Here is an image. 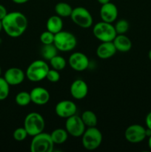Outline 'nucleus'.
Returning <instances> with one entry per match:
<instances>
[{
  "label": "nucleus",
  "instance_id": "nucleus-9",
  "mask_svg": "<svg viewBox=\"0 0 151 152\" xmlns=\"http://www.w3.org/2000/svg\"><path fill=\"white\" fill-rule=\"evenodd\" d=\"M65 129L68 134L73 137H80L85 131V125L83 123L81 117L74 114L66 119Z\"/></svg>",
  "mask_w": 151,
  "mask_h": 152
},
{
  "label": "nucleus",
  "instance_id": "nucleus-37",
  "mask_svg": "<svg viewBox=\"0 0 151 152\" xmlns=\"http://www.w3.org/2000/svg\"><path fill=\"white\" fill-rule=\"evenodd\" d=\"M148 57H149L150 60L151 61V50H150V51H149V53H148Z\"/></svg>",
  "mask_w": 151,
  "mask_h": 152
},
{
  "label": "nucleus",
  "instance_id": "nucleus-4",
  "mask_svg": "<svg viewBox=\"0 0 151 152\" xmlns=\"http://www.w3.org/2000/svg\"><path fill=\"white\" fill-rule=\"evenodd\" d=\"M54 145L50 134L41 132L33 137L30 149L31 152H52Z\"/></svg>",
  "mask_w": 151,
  "mask_h": 152
},
{
  "label": "nucleus",
  "instance_id": "nucleus-18",
  "mask_svg": "<svg viewBox=\"0 0 151 152\" xmlns=\"http://www.w3.org/2000/svg\"><path fill=\"white\" fill-rule=\"evenodd\" d=\"M117 51L126 53L130 51L132 48V42L129 37L124 34H117L113 40Z\"/></svg>",
  "mask_w": 151,
  "mask_h": 152
},
{
  "label": "nucleus",
  "instance_id": "nucleus-17",
  "mask_svg": "<svg viewBox=\"0 0 151 152\" xmlns=\"http://www.w3.org/2000/svg\"><path fill=\"white\" fill-rule=\"evenodd\" d=\"M116 51V48L113 42H103L98 46L96 55L99 59H107L113 56Z\"/></svg>",
  "mask_w": 151,
  "mask_h": 152
},
{
  "label": "nucleus",
  "instance_id": "nucleus-36",
  "mask_svg": "<svg viewBox=\"0 0 151 152\" xmlns=\"http://www.w3.org/2000/svg\"><path fill=\"white\" fill-rule=\"evenodd\" d=\"M3 30V27H2V22L1 20H0V32Z\"/></svg>",
  "mask_w": 151,
  "mask_h": 152
},
{
  "label": "nucleus",
  "instance_id": "nucleus-34",
  "mask_svg": "<svg viewBox=\"0 0 151 152\" xmlns=\"http://www.w3.org/2000/svg\"><path fill=\"white\" fill-rule=\"evenodd\" d=\"M97 1L99 4H101L102 5V4H107V3L110 2V0H97Z\"/></svg>",
  "mask_w": 151,
  "mask_h": 152
},
{
  "label": "nucleus",
  "instance_id": "nucleus-16",
  "mask_svg": "<svg viewBox=\"0 0 151 152\" xmlns=\"http://www.w3.org/2000/svg\"><path fill=\"white\" fill-rule=\"evenodd\" d=\"M31 102L37 105H44L50 100V93L46 88L42 87L34 88L30 92Z\"/></svg>",
  "mask_w": 151,
  "mask_h": 152
},
{
  "label": "nucleus",
  "instance_id": "nucleus-25",
  "mask_svg": "<svg viewBox=\"0 0 151 152\" xmlns=\"http://www.w3.org/2000/svg\"><path fill=\"white\" fill-rule=\"evenodd\" d=\"M49 62H50V65H51L53 69L57 70L59 71L65 69L67 65V62L65 59V58L58 54L55 56L53 58H52Z\"/></svg>",
  "mask_w": 151,
  "mask_h": 152
},
{
  "label": "nucleus",
  "instance_id": "nucleus-6",
  "mask_svg": "<svg viewBox=\"0 0 151 152\" xmlns=\"http://www.w3.org/2000/svg\"><path fill=\"white\" fill-rule=\"evenodd\" d=\"M53 44L58 50L68 52L75 48L77 45V39L72 33L61 31L55 34Z\"/></svg>",
  "mask_w": 151,
  "mask_h": 152
},
{
  "label": "nucleus",
  "instance_id": "nucleus-19",
  "mask_svg": "<svg viewBox=\"0 0 151 152\" xmlns=\"http://www.w3.org/2000/svg\"><path fill=\"white\" fill-rule=\"evenodd\" d=\"M63 25L62 18L58 15H55V16H51L48 18L47 23H46V28H47V31L56 34L62 31Z\"/></svg>",
  "mask_w": 151,
  "mask_h": 152
},
{
  "label": "nucleus",
  "instance_id": "nucleus-33",
  "mask_svg": "<svg viewBox=\"0 0 151 152\" xmlns=\"http://www.w3.org/2000/svg\"><path fill=\"white\" fill-rule=\"evenodd\" d=\"M12 1H13L14 3H16V4H25V3L28 2V1H30V0H12Z\"/></svg>",
  "mask_w": 151,
  "mask_h": 152
},
{
  "label": "nucleus",
  "instance_id": "nucleus-35",
  "mask_svg": "<svg viewBox=\"0 0 151 152\" xmlns=\"http://www.w3.org/2000/svg\"><path fill=\"white\" fill-rule=\"evenodd\" d=\"M148 146H149L150 149L151 150V135L149 137V140H148Z\"/></svg>",
  "mask_w": 151,
  "mask_h": 152
},
{
  "label": "nucleus",
  "instance_id": "nucleus-15",
  "mask_svg": "<svg viewBox=\"0 0 151 152\" xmlns=\"http://www.w3.org/2000/svg\"><path fill=\"white\" fill-rule=\"evenodd\" d=\"M70 91L71 96L74 99L80 100L87 96L88 94V86L84 80L78 79L72 83L70 88Z\"/></svg>",
  "mask_w": 151,
  "mask_h": 152
},
{
  "label": "nucleus",
  "instance_id": "nucleus-38",
  "mask_svg": "<svg viewBox=\"0 0 151 152\" xmlns=\"http://www.w3.org/2000/svg\"><path fill=\"white\" fill-rule=\"evenodd\" d=\"M1 66H0V77H1Z\"/></svg>",
  "mask_w": 151,
  "mask_h": 152
},
{
  "label": "nucleus",
  "instance_id": "nucleus-10",
  "mask_svg": "<svg viewBox=\"0 0 151 152\" xmlns=\"http://www.w3.org/2000/svg\"><path fill=\"white\" fill-rule=\"evenodd\" d=\"M124 137L130 143H139L147 137L146 129L139 124L131 125L126 129Z\"/></svg>",
  "mask_w": 151,
  "mask_h": 152
},
{
  "label": "nucleus",
  "instance_id": "nucleus-11",
  "mask_svg": "<svg viewBox=\"0 0 151 152\" xmlns=\"http://www.w3.org/2000/svg\"><path fill=\"white\" fill-rule=\"evenodd\" d=\"M68 63L73 70L81 72L88 68L90 61L84 53L81 52H74L70 56Z\"/></svg>",
  "mask_w": 151,
  "mask_h": 152
},
{
  "label": "nucleus",
  "instance_id": "nucleus-5",
  "mask_svg": "<svg viewBox=\"0 0 151 152\" xmlns=\"http://www.w3.org/2000/svg\"><path fill=\"white\" fill-rule=\"evenodd\" d=\"M102 142V134L99 129L89 127L85 129L81 136V143L88 151H93L99 148Z\"/></svg>",
  "mask_w": 151,
  "mask_h": 152
},
{
  "label": "nucleus",
  "instance_id": "nucleus-1",
  "mask_svg": "<svg viewBox=\"0 0 151 152\" xmlns=\"http://www.w3.org/2000/svg\"><path fill=\"white\" fill-rule=\"evenodd\" d=\"M1 22L4 32L12 38L21 37L28 26V21L25 15L18 11L7 13Z\"/></svg>",
  "mask_w": 151,
  "mask_h": 152
},
{
  "label": "nucleus",
  "instance_id": "nucleus-2",
  "mask_svg": "<svg viewBox=\"0 0 151 152\" xmlns=\"http://www.w3.org/2000/svg\"><path fill=\"white\" fill-rule=\"evenodd\" d=\"M49 65L44 60L38 59L31 62L25 72L26 77L33 83H38L46 78Z\"/></svg>",
  "mask_w": 151,
  "mask_h": 152
},
{
  "label": "nucleus",
  "instance_id": "nucleus-7",
  "mask_svg": "<svg viewBox=\"0 0 151 152\" xmlns=\"http://www.w3.org/2000/svg\"><path fill=\"white\" fill-rule=\"evenodd\" d=\"M93 34L94 37L99 41L113 42L117 35L114 25L112 23L106 22H99L93 26Z\"/></svg>",
  "mask_w": 151,
  "mask_h": 152
},
{
  "label": "nucleus",
  "instance_id": "nucleus-20",
  "mask_svg": "<svg viewBox=\"0 0 151 152\" xmlns=\"http://www.w3.org/2000/svg\"><path fill=\"white\" fill-rule=\"evenodd\" d=\"M68 135L69 134L66 129H62V128L54 129L50 134V136L54 144H58V145L63 144L64 142H66L68 138Z\"/></svg>",
  "mask_w": 151,
  "mask_h": 152
},
{
  "label": "nucleus",
  "instance_id": "nucleus-31",
  "mask_svg": "<svg viewBox=\"0 0 151 152\" xmlns=\"http://www.w3.org/2000/svg\"><path fill=\"white\" fill-rule=\"evenodd\" d=\"M7 14V11L6 7L2 4H0V20H2Z\"/></svg>",
  "mask_w": 151,
  "mask_h": 152
},
{
  "label": "nucleus",
  "instance_id": "nucleus-28",
  "mask_svg": "<svg viewBox=\"0 0 151 152\" xmlns=\"http://www.w3.org/2000/svg\"><path fill=\"white\" fill-rule=\"evenodd\" d=\"M28 136V134L27 132L26 129L24 127H20L16 129V130L13 132V139L17 142H22L24 141Z\"/></svg>",
  "mask_w": 151,
  "mask_h": 152
},
{
  "label": "nucleus",
  "instance_id": "nucleus-22",
  "mask_svg": "<svg viewBox=\"0 0 151 152\" xmlns=\"http://www.w3.org/2000/svg\"><path fill=\"white\" fill-rule=\"evenodd\" d=\"M81 118L86 127H95L97 125V117H96V114L90 110L84 111L81 114Z\"/></svg>",
  "mask_w": 151,
  "mask_h": 152
},
{
  "label": "nucleus",
  "instance_id": "nucleus-13",
  "mask_svg": "<svg viewBox=\"0 0 151 152\" xmlns=\"http://www.w3.org/2000/svg\"><path fill=\"white\" fill-rule=\"evenodd\" d=\"M25 77L26 75L25 72L21 68L16 67L8 68L4 75V80L10 86H18L24 82Z\"/></svg>",
  "mask_w": 151,
  "mask_h": 152
},
{
  "label": "nucleus",
  "instance_id": "nucleus-30",
  "mask_svg": "<svg viewBox=\"0 0 151 152\" xmlns=\"http://www.w3.org/2000/svg\"><path fill=\"white\" fill-rule=\"evenodd\" d=\"M46 79L49 82H50V83H57L60 80V74H59V71H57V70L53 69H53H49L47 76H46Z\"/></svg>",
  "mask_w": 151,
  "mask_h": 152
},
{
  "label": "nucleus",
  "instance_id": "nucleus-27",
  "mask_svg": "<svg viewBox=\"0 0 151 152\" xmlns=\"http://www.w3.org/2000/svg\"><path fill=\"white\" fill-rule=\"evenodd\" d=\"M129 27V22L126 19H120L117 21L115 25H114L117 34H124L128 31Z\"/></svg>",
  "mask_w": 151,
  "mask_h": 152
},
{
  "label": "nucleus",
  "instance_id": "nucleus-14",
  "mask_svg": "<svg viewBox=\"0 0 151 152\" xmlns=\"http://www.w3.org/2000/svg\"><path fill=\"white\" fill-rule=\"evenodd\" d=\"M118 11L116 5L112 2L102 4L100 9V16L103 22L113 23L118 17Z\"/></svg>",
  "mask_w": 151,
  "mask_h": 152
},
{
  "label": "nucleus",
  "instance_id": "nucleus-29",
  "mask_svg": "<svg viewBox=\"0 0 151 152\" xmlns=\"http://www.w3.org/2000/svg\"><path fill=\"white\" fill-rule=\"evenodd\" d=\"M54 37L55 34L47 30V31L41 33V34L40 35V41L43 45L53 44Z\"/></svg>",
  "mask_w": 151,
  "mask_h": 152
},
{
  "label": "nucleus",
  "instance_id": "nucleus-12",
  "mask_svg": "<svg viewBox=\"0 0 151 152\" xmlns=\"http://www.w3.org/2000/svg\"><path fill=\"white\" fill-rule=\"evenodd\" d=\"M77 106L73 101L62 100L58 102L55 107V112L58 117L67 119L76 114Z\"/></svg>",
  "mask_w": 151,
  "mask_h": 152
},
{
  "label": "nucleus",
  "instance_id": "nucleus-21",
  "mask_svg": "<svg viewBox=\"0 0 151 152\" xmlns=\"http://www.w3.org/2000/svg\"><path fill=\"white\" fill-rule=\"evenodd\" d=\"M72 11V7L67 2L61 1V2H58L55 5V12H56V15L62 18L70 17Z\"/></svg>",
  "mask_w": 151,
  "mask_h": 152
},
{
  "label": "nucleus",
  "instance_id": "nucleus-26",
  "mask_svg": "<svg viewBox=\"0 0 151 152\" xmlns=\"http://www.w3.org/2000/svg\"><path fill=\"white\" fill-rule=\"evenodd\" d=\"M10 93V85L7 83L4 77H0V101L7 98Z\"/></svg>",
  "mask_w": 151,
  "mask_h": 152
},
{
  "label": "nucleus",
  "instance_id": "nucleus-23",
  "mask_svg": "<svg viewBox=\"0 0 151 152\" xmlns=\"http://www.w3.org/2000/svg\"><path fill=\"white\" fill-rule=\"evenodd\" d=\"M41 53L42 57L45 60L50 61L52 58L58 54V49L56 48L54 44L43 45L41 50Z\"/></svg>",
  "mask_w": 151,
  "mask_h": 152
},
{
  "label": "nucleus",
  "instance_id": "nucleus-32",
  "mask_svg": "<svg viewBox=\"0 0 151 152\" xmlns=\"http://www.w3.org/2000/svg\"><path fill=\"white\" fill-rule=\"evenodd\" d=\"M145 123H146L147 128L151 130V111L148 113V114L147 115L146 119H145Z\"/></svg>",
  "mask_w": 151,
  "mask_h": 152
},
{
  "label": "nucleus",
  "instance_id": "nucleus-8",
  "mask_svg": "<svg viewBox=\"0 0 151 152\" xmlns=\"http://www.w3.org/2000/svg\"><path fill=\"white\" fill-rule=\"evenodd\" d=\"M70 18L74 24L81 28L86 29L93 25V16L90 11L84 7H76L73 8Z\"/></svg>",
  "mask_w": 151,
  "mask_h": 152
},
{
  "label": "nucleus",
  "instance_id": "nucleus-24",
  "mask_svg": "<svg viewBox=\"0 0 151 152\" xmlns=\"http://www.w3.org/2000/svg\"><path fill=\"white\" fill-rule=\"evenodd\" d=\"M15 101L16 104L19 106L25 107L29 105L31 102V98L30 92L27 91H20L16 94L15 97Z\"/></svg>",
  "mask_w": 151,
  "mask_h": 152
},
{
  "label": "nucleus",
  "instance_id": "nucleus-3",
  "mask_svg": "<svg viewBox=\"0 0 151 152\" xmlns=\"http://www.w3.org/2000/svg\"><path fill=\"white\" fill-rule=\"evenodd\" d=\"M45 127V122L40 114L31 112L25 117L24 121V128L26 129L28 136L33 137L43 132Z\"/></svg>",
  "mask_w": 151,
  "mask_h": 152
}]
</instances>
